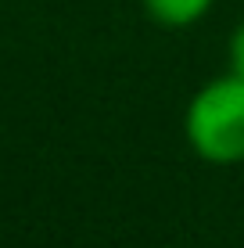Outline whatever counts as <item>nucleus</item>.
I'll list each match as a JSON object with an SVG mask.
<instances>
[{
	"label": "nucleus",
	"mask_w": 244,
	"mask_h": 248,
	"mask_svg": "<svg viewBox=\"0 0 244 248\" xmlns=\"http://www.w3.org/2000/svg\"><path fill=\"white\" fill-rule=\"evenodd\" d=\"M230 65H233L230 72L244 79V22L233 29V36H230Z\"/></svg>",
	"instance_id": "7ed1b4c3"
},
{
	"label": "nucleus",
	"mask_w": 244,
	"mask_h": 248,
	"mask_svg": "<svg viewBox=\"0 0 244 248\" xmlns=\"http://www.w3.org/2000/svg\"><path fill=\"white\" fill-rule=\"evenodd\" d=\"M183 133L198 158L212 166H237L244 162V79L241 76H215L205 83L187 105Z\"/></svg>",
	"instance_id": "f257e3e1"
},
{
	"label": "nucleus",
	"mask_w": 244,
	"mask_h": 248,
	"mask_svg": "<svg viewBox=\"0 0 244 248\" xmlns=\"http://www.w3.org/2000/svg\"><path fill=\"white\" fill-rule=\"evenodd\" d=\"M212 0H144V11L162 25H194L198 18H205Z\"/></svg>",
	"instance_id": "f03ea898"
}]
</instances>
